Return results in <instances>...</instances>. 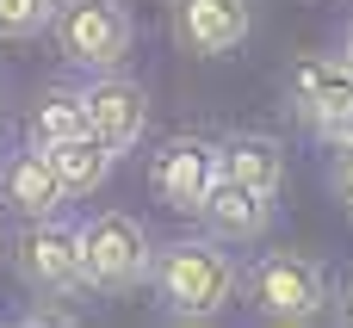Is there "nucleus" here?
Here are the masks:
<instances>
[{
  "label": "nucleus",
  "mask_w": 353,
  "mask_h": 328,
  "mask_svg": "<svg viewBox=\"0 0 353 328\" xmlns=\"http://www.w3.org/2000/svg\"><path fill=\"white\" fill-rule=\"evenodd\" d=\"M155 304L168 322H217L230 310V298H242V267L230 254V242L205 236H174L155 242V267H149Z\"/></svg>",
  "instance_id": "1"
},
{
  "label": "nucleus",
  "mask_w": 353,
  "mask_h": 328,
  "mask_svg": "<svg viewBox=\"0 0 353 328\" xmlns=\"http://www.w3.org/2000/svg\"><path fill=\"white\" fill-rule=\"evenodd\" d=\"M329 273L298 254V248H267L248 273H242V304L261 316V322H279V328H304L329 310Z\"/></svg>",
  "instance_id": "2"
},
{
  "label": "nucleus",
  "mask_w": 353,
  "mask_h": 328,
  "mask_svg": "<svg viewBox=\"0 0 353 328\" xmlns=\"http://www.w3.org/2000/svg\"><path fill=\"white\" fill-rule=\"evenodd\" d=\"M155 267V236L143 217L130 211H93L81 223V279L99 298H124L137 285H149Z\"/></svg>",
  "instance_id": "3"
},
{
  "label": "nucleus",
  "mask_w": 353,
  "mask_h": 328,
  "mask_svg": "<svg viewBox=\"0 0 353 328\" xmlns=\"http://www.w3.org/2000/svg\"><path fill=\"white\" fill-rule=\"evenodd\" d=\"M50 37L56 50L87 68V74H105V68H124L130 50H137V19L124 0H56V19H50Z\"/></svg>",
  "instance_id": "4"
},
{
  "label": "nucleus",
  "mask_w": 353,
  "mask_h": 328,
  "mask_svg": "<svg viewBox=\"0 0 353 328\" xmlns=\"http://www.w3.org/2000/svg\"><path fill=\"white\" fill-rule=\"evenodd\" d=\"M285 105L298 112V124L335 149L353 136V68L341 56H298L285 68Z\"/></svg>",
  "instance_id": "5"
},
{
  "label": "nucleus",
  "mask_w": 353,
  "mask_h": 328,
  "mask_svg": "<svg viewBox=\"0 0 353 328\" xmlns=\"http://www.w3.org/2000/svg\"><path fill=\"white\" fill-rule=\"evenodd\" d=\"M12 273L37 298H74V291H87V279H81V223H68L62 211L56 217H31L19 229V242H12Z\"/></svg>",
  "instance_id": "6"
},
{
  "label": "nucleus",
  "mask_w": 353,
  "mask_h": 328,
  "mask_svg": "<svg viewBox=\"0 0 353 328\" xmlns=\"http://www.w3.org/2000/svg\"><path fill=\"white\" fill-rule=\"evenodd\" d=\"M217 143L199 136V130H174L155 155H149V192L180 211V217H199L205 211V192L217 186Z\"/></svg>",
  "instance_id": "7"
},
{
  "label": "nucleus",
  "mask_w": 353,
  "mask_h": 328,
  "mask_svg": "<svg viewBox=\"0 0 353 328\" xmlns=\"http://www.w3.org/2000/svg\"><path fill=\"white\" fill-rule=\"evenodd\" d=\"M254 31V6L248 0H168V37L174 50L199 56V62H217V56H236Z\"/></svg>",
  "instance_id": "8"
},
{
  "label": "nucleus",
  "mask_w": 353,
  "mask_h": 328,
  "mask_svg": "<svg viewBox=\"0 0 353 328\" xmlns=\"http://www.w3.org/2000/svg\"><path fill=\"white\" fill-rule=\"evenodd\" d=\"M87 99V130L112 149V155H130L143 136H149V87L130 81L124 68H105L81 87Z\"/></svg>",
  "instance_id": "9"
},
{
  "label": "nucleus",
  "mask_w": 353,
  "mask_h": 328,
  "mask_svg": "<svg viewBox=\"0 0 353 328\" xmlns=\"http://www.w3.org/2000/svg\"><path fill=\"white\" fill-rule=\"evenodd\" d=\"M62 205H68V186H62L50 149L25 143V149L0 155V211H12L19 223H31V217H56Z\"/></svg>",
  "instance_id": "10"
},
{
  "label": "nucleus",
  "mask_w": 353,
  "mask_h": 328,
  "mask_svg": "<svg viewBox=\"0 0 353 328\" xmlns=\"http://www.w3.org/2000/svg\"><path fill=\"white\" fill-rule=\"evenodd\" d=\"M205 229L217 236V242H261L267 236V223H273V198L267 192H254V186H242V180H230V174H217V186L205 192Z\"/></svg>",
  "instance_id": "11"
},
{
  "label": "nucleus",
  "mask_w": 353,
  "mask_h": 328,
  "mask_svg": "<svg viewBox=\"0 0 353 328\" xmlns=\"http://www.w3.org/2000/svg\"><path fill=\"white\" fill-rule=\"evenodd\" d=\"M217 167H223L230 180L267 192V198H279V186H285V149H279V136H267V130H236V136H223V143H217Z\"/></svg>",
  "instance_id": "12"
},
{
  "label": "nucleus",
  "mask_w": 353,
  "mask_h": 328,
  "mask_svg": "<svg viewBox=\"0 0 353 328\" xmlns=\"http://www.w3.org/2000/svg\"><path fill=\"white\" fill-rule=\"evenodd\" d=\"M81 130H87V99H81V87L50 81V87H37V93H31V105H25V143L50 149V143L81 136Z\"/></svg>",
  "instance_id": "13"
},
{
  "label": "nucleus",
  "mask_w": 353,
  "mask_h": 328,
  "mask_svg": "<svg viewBox=\"0 0 353 328\" xmlns=\"http://www.w3.org/2000/svg\"><path fill=\"white\" fill-rule=\"evenodd\" d=\"M50 161H56L62 186H68V198H87V192H99V186H105V174H112V161H118V155H112L93 130H81V136L50 143Z\"/></svg>",
  "instance_id": "14"
},
{
  "label": "nucleus",
  "mask_w": 353,
  "mask_h": 328,
  "mask_svg": "<svg viewBox=\"0 0 353 328\" xmlns=\"http://www.w3.org/2000/svg\"><path fill=\"white\" fill-rule=\"evenodd\" d=\"M56 0H0V37H37L50 31Z\"/></svg>",
  "instance_id": "15"
},
{
  "label": "nucleus",
  "mask_w": 353,
  "mask_h": 328,
  "mask_svg": "<svg viewBox=\"0 0 353 328\" xmlns=\"http://www.w3.org/2000/svg\"><path fill=\"white\" fill-rule=\"evenodd\" d=\"M329 192L353 211V136H347V143H335V155H329Z\"/></svg>",
  "instance_id": "16"
},
{
  "label": "nucleus",
  "mask_w": 353,
  "mask_h": 328,
  "mask_svg": "<svg viewBox=\"0 0 353 328\" xmlns=\"http://www.w3.org/2000/svg\"><path fill=\"white\" fill-rule=\"evenodd\" d=\"M19 322L25 328H68V322H81V310H68V304H31V310H19Z\"/></svg>",
  "instance_id": "17"
},
{
  "label": "nucleus",
  "mask_w": 353,
  "mask_h": 328,
  "mask_svg": "<svg viewBox=\"0 0 353 328\" xmlns=\"http://www.w3.org/2000/svg\"><path fill=\"white\" fill-rule=\"evenodd\" d=\"M335 322H341V328H353V279L341 285V291H335Z\"/></svg>",
  "instance_id": "18"
},
{
  "label": "nucleus",
  "mask_w": 353,
  "mask_h": 328,
  "mask_svg": "<svg viewBox=\"0 0 353 328\" xmlns=\"http://www.w3.org/2000/svg\"><path fill=\"white\" fill-rule=\"evenodd\" d=\"M335 56H341V62L353 68V19H347V31H341V43H335Z\"/></svg>",
  "instance_id": "19"
},
{
  "label": "nucleus",
  "mask_w": 353,
  "mask_h": 328,
  "mask_svg": "<svg viewBox=\"0 0 353 328\" xmlns=\"http://www.w3.org/2000/svg\"><path fill=\"white\" fill-rule=\"evenodd\" d=\"M0 118H6V81H0Z\"/></svg>",
  "instance_id": "20"
},
{
  "label": "nucleus",
  "mask_w": 353,
  "mask_h": 328,
  "mask_svg": "<svg viewBox=\"0 0 353 328\" xmlns=\"http://www.w3.org/2000/svg\"><path fill=\"white\" fill-rule=\"evenodd\" d=\"M0 254H6V236H0Z\"/></svg>",
  "instance_id": "21"
}]
</instances>
